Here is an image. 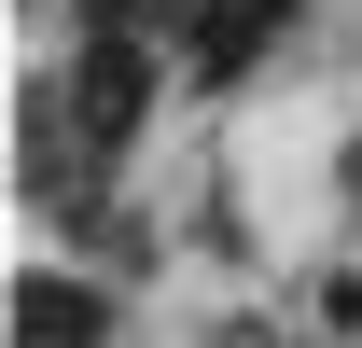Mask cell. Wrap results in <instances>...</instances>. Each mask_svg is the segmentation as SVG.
<instances>
[{
    "mask_svg": "<svg viewBox=\"0 0 362 348\" xmlns=\"http://www.w3.org/2000/svg\"><path fill=\"white\" fill-rule=\"evenodd\" d=\"M84 335H98V293H70V279L14 293V348H84Z\"/></svg>",
    "mask_w": 362,
    "mask_h": 348,
    "instance_id": "7a4b0ae2",
    "label": "cell"
},
{
    "mask_svg": "<svg viewBox=\"0 0 362 348\" xmlns=\"http://www.w3.org/2000/svg\"><path fill=\"white\" fill-rule=\"evenodd\" d=\"M181 28H195V70H209V84H237V70L293 28V0H181Z\"/></svg>",
    "mask_w": 362,
    "mask_h": 348,
    "instance_id": "6da1fadb",
    "label": "cell"
}]
</instances>
